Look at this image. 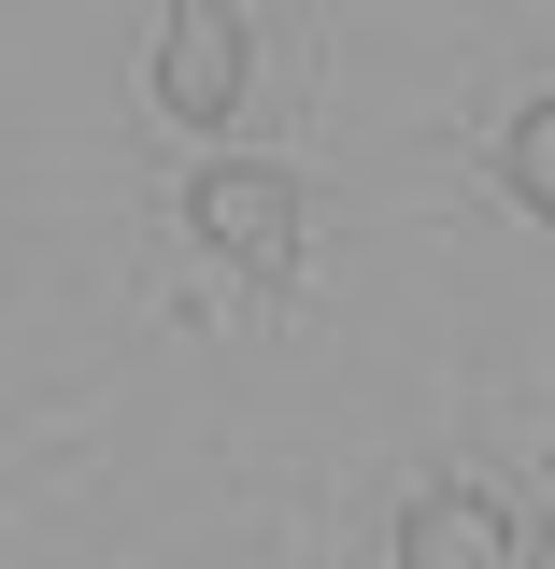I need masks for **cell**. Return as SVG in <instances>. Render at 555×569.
<instances>
[{"mask_svg":"<svg viewBox=\"0 0 555 569\" xmlns=\"http://www.w3.org/2000/svg\"><path fill=\"white\" fill-rule=\"evenodd\" d=\"M186 228H200L242 284H299V228H314V200H299L285 157H214L200 186H186Z\"/></svg>","mask_w":555,"mask_h":569,"instance_id":"6da1fadb","label":"cell"},{"mask_svg":"<svg viewBox=\"0 0 555 569\" xmlns=\"http://www.w3.org/2000/svg\"><path fill=\"white\" fill-rule=\"evenodd\" d=\"M242 0H171L157 14V100L186 114V129H228V100H242Z\"/></svg>","mask_w":555,"mask_h":569,"instance_id":"7a4b0ae2","label":"cell"},{"mask_svg":"<svg viewBox=\"0 0 555 569\" xmlns=\"http://www.w3.org/2000/svg\"><path fill=\"white\" fill-rule=\"evenodd\" d=\"M399 569H527V541H513V512L485 485H427L399 512Z\"/></svg>","mask_w":555,"mask_h":569,"instance_id":"3957f363","label":"cell"},{"mask_svg":"<svg viewBox=\"0 0 555 569\" xmlns=\"http://www.w3.org/2000/svg\"><path fill=\"white\" fill-rule=\"evenodd\" d=\"M498 186H513V213L555 228V100H527V114L498 129Z\"/></svg>","mask_w":555,"mask_h":569,"instance_id":"277c9868","label":"cell"},{"mask_svg":"<svg viewBox=\"0 0 555 569\" xmlns=\"http://www.w3.org/2000/svg\"><path fill=\"white\" fill-rule=\"evenodd\" d=\"M527 569H555V541H527Z\"/></svg>","mask_w":555,"mask_h":569,"instance_id":"5b68a950","label":"cell"}]
</instances>
